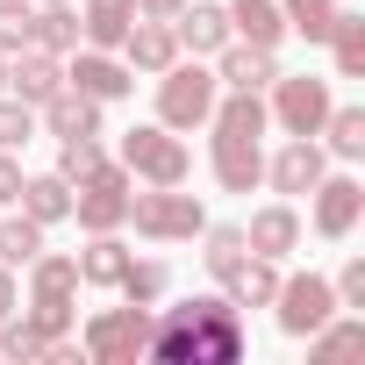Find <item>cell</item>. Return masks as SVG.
<instances>
[{
    "mask_svg": "<svg viewBox=\"0 0 365 365\" xmlns=\"http://www.w3.org/2000/svg\"><path fill=\"white\" fill-rule=\"evenodd\" d=\"M244 315L230 308V294H194L165 315H150V351L165 365H237L244 358Z\"/></svg>",
    "mask_w": 365,
    "mask_h": 365,
    "instance_id": "cell-1",
    "label": "cell"
},
{
    "mask_svg": "<svg viewBox=\"0 0 365 365\" xmlns=\"http://www.w3.org/2000/svg\"><path fill=\"white\" fill-rule=\"evenodd\" d=\"M208 129H215L208 165H215V179H222V194H251L258 179H265V129H272L265 101H258V93H215Z\"/></svg>",
    "mask_w": 365,
    "mask_h": 365,
    "instance_id": "cell-2",
    "label": "cell"
},
{
    "mask_svg": "<svg viewBox=\"0 0 365 365\" xmlns=\"http://www.w3.org/2000/svg\"><path fill=\"white\" fill-rule=\"evenodd\" d=\"M29 322L43 336H72V322H79V258L72 251L29 258Z\"/></svg>",
    "mask_w": 365,
    "mask_h": 365,
    "instance_id": "cell-3",
    "label": "cell"
},
{
    "mask_svg": "<svg viewBox=\"0 0 365 365\" xmlns=\"http://www.w3.org/2000/svg\"><path fill=\"white\" fill-rule=\"evenodd\" d=\"M129 179H143V187H187V172H194V158H187V143H179V129H165V122H136V129H122V158H115Z\"/></svg>",
    "mask_w": 365,
    "mask_h": 365,
    "instance_id": "cell-4",
    "label": "cell"
},
{
    "mask_svg": "<svg viewBox=\"0 0 365 365\" xmlns=\"http://www.w3.org/2000/svg\"><path fill=\"white\" fill-rule=\"evenodd\" d=\"M215 93H222L215 65H201V58H194V65L172 58V65L158 72V122H165V129H208Z\"/></svg>",
    "mask_w": 365,
    "mask_h": 365,
    "instance_id": "cell-5",
    "label": "cell"
},
{
    "mask_svg": "<svg viewBox=\"0 0 365 365\" xmlns=\"http://www.w3.org/2000/svg\"><path fill=\"white\" fill-rule=\"evenodd\" d=\"M129 222L150 244H187V237L208 230V208L194 194H179V187H150V194H129Z\"/></svg>",
    "mask_w": 365,
    "mask_h": 365,
    "instance_id": "cell-6",
    "label": "cell"
},
{
    "mask_svg": "<svg viewBox=\"0 0 365 365\" xmlns=\"http://www.w3.org/2000/svg\"><path fill=\"white\" fill-rule=\"evenodd\" d=\"M86 358L93 365H136L143 351H150V308H136V301H122V308H101L93 322H86Z\"/></svg>",
    "mask_w": 365,
    "mask_h": 365,
    "instance_id": "cell-7",
    "label": "cell"
},
{
    "mask_svg": "<svg viewBox=\"0 0 365 365\" xmlns=\"http://www.w3.org/2000/svg\"><path fill=\"white\" fill-rule=\"evenodd\" d=\"M129 194H136V179L122 172V165H93L79 187H72V215H79V230L93 237V230H122L129 222Z\"/></svg>",
    "mask_w": 365,
    "mask_h": 365,
    "instance_id": "cell-8",
    "label": "cell"
},
{
    "mask_svg": "<svg viewBox=\"0 0 365 365\" xmlns=\"http://www.w3.org/2000/svg\"><path fill=\"white\" fill-rule=\"evenodd\" d=\"M329 108H336L329 79H315V72H279V79H272V108H265V115H272L287 136H315Z\"/></svg>",
    "mask_w": 365,
    "mask_h": 365,
    "instance_id": "cell-9",
    "label": "cell"
},
{
    "mask_svg": "<svg viewBox=\"0 0 365 365\" xmlns=\"http://www.w3.org/2000/svg\"><path fill=\"white\" fill-rule=\"evenodd\" d=\"M272 308H279V329H287V336H308V329H322V322L336 315V287H329L322 272H294V279H279Z\"/></svg>",
    "mask_w": 365,
    "mask_h": 365,
    "instance_id": "cell-10",
    "label": "cell"
},
{
    "mask_svg": "<svg viewBox=\"0 0 365 365\" xmlns=\"http://www.w3.org/2000/svg\"><path fill=\"white\" fill-rule=\"evenodd\" d=\"M358 215H365V187H358L351 172H322V179H315V237L344 244V237L358 230Z\"/></svg>",
    "mask_w": 365,
    "mask_h": 365,
    "instance_id": "cell-11",
    "label": "cell"
},
{
    "mask_svg": "<svg viewBox=\"0 0 365 365\" xmlns=\"http://www.w3.org/2000/svg\"><path fill=\"white\" fill-rule=\"evenodd\" d=\"M65 86H79L86 101H101V108H108V101H122V93L136 86V72L122 65V51H93V43H86V51H72Z\"/></svg>",
    "mask_w": 365,
    "mask_h": 365,
    "instance_id": "cell-12",
    "label": "cell"
},
{
    "mask_svg": "<svg viewBox=\"0 0 365 365\" xmlns=\"http://www.w3.org/2000/svg\"><path fill=\"white\" fill-rule=\"evenodd\" d=\"M329 172V150L315 143V136H287L279 143V158H265V179H272V194H315V179Z\"/></svg>",
    "mask_w": 365,
    "mask_h": 365,
    "instance_id": "cell-13",
    "label": "cell"
},
{
    "mask_svg": "<svg viewBox=\"0 0 365 365\" xmlns=\"http://www.w3.org/2000/svg\"><path fill=\"white\" fill-rule=\"evenodd\" d=\"M215 79L230 86V93H265L272 79H279V51H258V43H222L215 51Z\"/></svg>",
    "mask_w": 365,
    "mask_h": 365,
    "instance_id": "cell-14",
    "label": "cell"
},
{
    "mask_svg": "<svg viewBox=\"0 0 365 365\" xmlns=\"http://www.w3.org/2000/svg\"><path fill=\"white\" fill-rule=\"evenodd\" d=\"M172 36H179V51L215 58V51L230 43V8H222V0H194V8L172 15Z\"/></svg>",
    "mask_w": 365,
    "mask_h": 365,
    "instance_id": "cell-15",
    "label": "cell"
},
{
    "mask_svg": "<svg viewBox=\"0 0 365 365\" xmlns=\"http://www.w3.org/2000/svg\"><path fill=\"white\" fill-rule=\"evenodd\" d=\"M172 58H179V36H172V22H150V15H136V22H129V36H122V65L158 79Z\"/></svg>",
    "mask_w": 365,
    "mask_h": 365,
    "instance_id": "cell-16",
    "label": "cell"
},
{
    "mask_svg": "<svg viewBox=\"0 0 365 365\" xmlns=\"http://www.w3.org/2000/svg\"><path fill=\"white\" fill-rule=\"evenodd\" d=\"M58 86H65V58H51V51H15V58H8V93H15V101L43 108Z\"/></svg>",
    "mask_w": 365,
    "mask_h": 365,
    "instance_id": "cell-17",
    "label": "cell"
},
{
    "mask_svg": "<svg viewBox=\"0 0 365 365\" xmlns=\"http://www.w3.org/2000/svg\"><path fill=\"white\" fill-rule=\"evenodd\" d=\"M244 244L258 251V258H287L294 244H301V215H294V201H272V208H258L251 222H244Z\"/></svg>",
    "mask_w": 365,
    "mask_h": 365,
    "instance_id": "cell-18",
    "label": "cell"
},
{
    "mask_svg": "<svg viewBox=\"0 0 365 365\" xmlns=\"http://www.w3.org/2000/svg\"><path fill=\"white\" fill-rule=\"evenodd\" d=\"M222 294H230V308H272V294H279V265L258 258V251H244V258L222 272Z\"/></svg>",
    "mask_w": 365,
    "mask_h": 365,
    "instance_id": "cell-19",
    "label": "cell"
},
{
    "mask_svg": "<svg viewBox=\"0 0 365 365\" xmlns=\"http://www.w3.org/2000/svg\"><path fill=\"white\" fill-rule=\"evenodd\" d=\"M36 122H43L51 136H101V101H86L79 86H58V93L36 108Z\"/></svg>",
    "mask_w": 365,
    "mask_h": 365,
    "instance_id": "cell-20",
    "label": "cell"
},
{
    "mask_svg": "<svg viewBox=\"0 0 365 365\" xmlns=\"http://www.w3.org/2000/svg\"><path fill=\"white\" fill-rule=\"evenodd\" d=\"M230 36H237V43H258V51H279V43H287L279 0H230Z\"/></svg>",
    "mask_w": 365,
    "mask_h": 365,
    "instance_id": "cell-21",
    "label": "cell"
},
{
    "mask_svg": "<svg viewBox=\"0 0 365 365\" xmlns=\"http://www.w3.org/2000/svg\"><path fill=\"white\" fill-rule=\"evenodd\" d=\"M15 208H22L29 222H43V230H51V222H65V215H72V179H58V172H36V179H29V172H22Z\"/></svg>",
    "mask_w": 365,
    "mask_h": 365,
    "instance_id": "cell-22",
    "label": "cell"
},
{
    "mask_svg": "<svg viewBox=\"0 0 365 365\" xmlns=\"http://www.w3.org/2000/svg\"><path fill=\"white\" fill-rule=\"evenodd\" d=\"M129 22H136V0H86V8H79V43H93V51H122Z\"/></svg>",
    "mask_w": 365,
    "mask_h": 365,
    "instance_id": "cell-23",
    "label": "cell"
},
{
    "mask_svg": "<svg viewBox=\"0 0 365 365\" xmlns=\"http://www.w3.org/2000/svg\"><path fill=\"white\" fill-rule=\"evenodd\" d=\"M29 51H51V58H72V51H79V15H72V0H51V8L29 15Z\"/></svg>",
    "mask_w": 365,
    "mask_h": 365,
    "instance_id": "cell-24",
    "label": "cell"
},
{
    "mask_svg": "<svg viewBox=\"0 0 365 365\" xmlns=\"http://www.w3.org/2000/svg\"><path fill=\"white\" fill-rule=\"evenodd\" d=\"M129 258H136V251H129V244H122L115 230H93V244L79 251V287H115Z\"/></svg>",
    "mask_w": 365,
    "mask_h": 365,
    "instance_id": "cell-25",
    "label": "cell"
},
{
    "mask_svg": "<svg viewBox=\"0 0 365 365\" xmlns=\"http://www.w3.org/2000/svg\"><path fill=\"white\" fill-rule=\"evenodd\" d=\"M329 58H336V79H365V15H351V8H336V22H329Z\"/></svg>",
    "mask_w": 365,
    "mask_h": 365,
    "instance_id": "cell-26",
    "label": "cell"
},
{
    "mask_svg": "<svg viewBox=\"0 0 365 365\" xmlns=\"http://www.w3.org/2000/svg\"><path fill=\"white\" fill-rule=\"evenodd\" d=\"M115 294L136 301V308H158V301L172 294V265H165V258H129L122 279H115Z\"/></svg>",
    "mask_w": 365,
    "mask_h": 365,
    "instance_id": "cell-27",
    "label": "cell"
},
{
    "mask_svg": "<svg viewBox=\"0 0 365 365\" xmlns=\"http://www.w3.org/2000/svg\"><path fill=\"white\" fill-rule=\"evenodd\" d=\"M315 136H322L329 158H365V108H329Z\"/></svg>",
    "mask_w": 365,
    "mask_h": 365,
    "instance_id": "cell-28",
    "label": "cell"
},
{
    "mask_svg": "<svg viewBox=\"0 0 365 365\" xmlns=\"http://www.w3.org/2000/svg\"><path fill=\"white\" fill-rule=\"evenodd\" d=\"M336 8H344V0H279V15H287V36H308V43H322V36H329Z\"/></svg>",
    "mask_w": 365,
    "mask_h": 365,
    "instance_id": "cell-29",
    "label": "cell"
},
{
    "mask_svg": "<svg viewBox=\"0 0 365 365\" xmlns=\"http://www.w3.org/2000/svg\"><path fill=\"white\" fill-rule=\"evenodd\" d=\"M36 251H43V222H29L22 208L0 215V265H29Z\"/></svg>",
    "mask_w": 365,
    "mask_h": 365,
    "instance_id": "cell-30",
    "label": "cell"
},
{
    "mask_svg": "<svg viewBox=\"0 0 365 365\" xmlns=\"http://www.w3.org/2000/svg\"><path fill=\"white\" fill-rule=\"evenodd\" d=\"M358 344H365V322H358V308H351L344 322L329 315L322 329H308V351H315V358H344V351H358Z\"/></svg>",
    "mask_w": 365,
    "mask_h": 365,
    "instance_id": "cell-31",
    "label": "cell"
},
{
    "mask_svg": "<svg viewBox=\"0 0 365 365\" xmlns=\"http://www.w3.org/2000/svg\"><path fill=\"white\" fill-rule=\"evenodd\" d=\"M201 244H208V251H201V265H208V272H215V279H222V272H230V265H237V258H244V251H251V244H244V230H237V222H222V230H201Z\"/></svg>",
    "mask_w": 365,
    "mask_h": 365,
    "instance_id": "cell-32",
    "label": "cell"
},
{
    "mask_svg": "<svg viewBox=\"0 0 365 365\" xmlns=\"http://www.w3.org/2000/svg\"><path fill=\"white\" fill-rule=\"evenodd\" d=\"M43 329L29 322V315H0V358H43Z\"/></svg>",
    "mask_w": 365,
    "mask_h": 365,
    "instance_id": "cell-33",
    "label": "cell"
},
{
    "mask_svg": "<svg viewBox=\"0 0 365 365\" xmlns=\"http://www.w3.org/2000/svg\"><path fill=\"white\" fill-rule=\"evenodd\" d=\"M29 136H36V108L15 101V93H0V150H22Z\"/></svg>",
    "mask_w": 365,
    "mask_h": 365,
    "instance_id": "cell-34",
    "label": "cell"
},
{
    "mask_svg": "<svg viewBox=\"0 0 365 365\" xmlns=\"http://www.w3.org/2000/svg\"><path fill=\"white\" fill-rule=\"evenodd\" d=\"M93 165H101V143H93V136H58V179H72V187H79Z\"/></svg>",
    "mask_w": 365,
    "mask_h": 365,
    "instance_id": "cell-35",
    "label": "cell"
},
{
    "mask_svg": "<svg viewBox=\"0 0 365 365\" xmlns=\"http://www.w3.org/2000/svg\"><path fill=\"white\" fill-rule=\"evenodd\" d=\"M29 0H0V58H15V51H29Z\"/></svg>",
    "mask_w": 365,
    "mask_h": 365,
    "instance_id": "cell-36",
    "label": "cell"
},
{
    "mask_svg": "<svg viewBox=\"0 0 365 365\" xmlns=\"http://www.w3.org/2000/svg\"><path fill=\"white\" fill-rule=\"evenodd\" d=\"M329 287H336V308H365V258H344V272Z\"/></svg>",
    "mask_w": 365,
    "mask_h": 365,
    "instance_id": "cell-37",
    "label": "cell"
},
{
    "mask_svg": "<svg viewBox=\"0 0 365 365\" xmlns=\"http://www.w3.org/2000/svg\"><path fill=\"white\" fill-rule=\"evenodd\" d=\"M15 194H22V165L15 150H0V208H15Z\"/></svg>",
    "mask_w": 365,
    "mask_h": 365,
    "instance_id": "cell-38",
    "label": "cell"
},
{
    "mask_svg": "<svg viewBox=\"0 0 365 365\" xmlns=\"http://www.w3.org/2000/svg\"><path fill=\"white\" fill-rule=\"evenodd\" d=\"M179 8H187V0H136V15H150V22H172Z\"/></svg>",
    "mask_w": 365,
    "mask_h": 365,
    "instance_id": "cell-39",
    "label": "cell"
},
{
    "mask_svg": "<svg viewBox=\"0 0 365 365\" xmlns=\"http://www.w3.org/2000/svg\"><path fill=\"white\" fill-rule=\"evenodd\" d=\"M22 308V294H15V265H0V315H15Z\"/></svg>",
    "mask_w": 365,
    "mask_h": 365,
    "instance_id": "cell-40",
    "label": "cell"
},
{
    "mask_svg": "<svg viewBox=\"0 0 365 365\" xmlns=\"http://www.w3.org/2000/svg\"><path fill=\"white\" fill-rule=\"evenodd\" d=\"M0 93H8V58H0Z\"/></svg>",
    "mask_w": 365,
    "mask_h": 365,
    "instance_id": "cell-41",
    "label": "cell"
},
{
    "mask_svg": "<svg viewBox=\"0 0 365 365\" xmlns=\"http://www.w3.org/2000/svg\"><path fill=\"white\" fill-rule=\"evenodd\" d=\"M36 8H51V0H36Z\"/></svg>",
    "mask_w": 365,
    "mask_h": 365,
    "instance_id": "cell-42",
    "label": "cell"
}]
</instances>
